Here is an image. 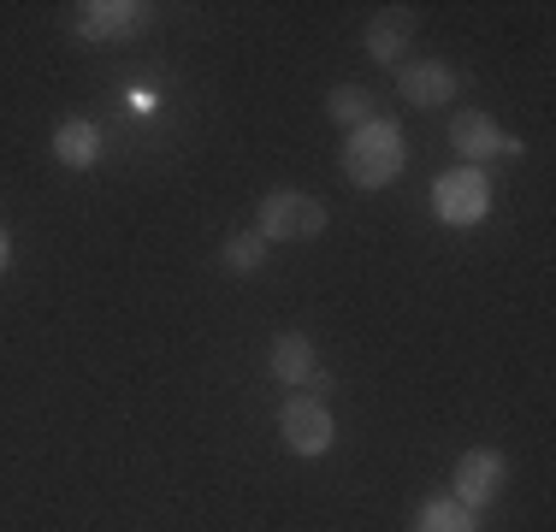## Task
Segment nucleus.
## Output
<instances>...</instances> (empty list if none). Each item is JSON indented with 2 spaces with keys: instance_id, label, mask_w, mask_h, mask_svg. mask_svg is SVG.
Instances as JSON below:
<instances>
[{
  "instance_id": "f257e3e1",
  "label": "nucleus",
  "mask_w": 556,
  "mask_h": 532,
  "mask_svg": "<svg viewBox=\"0 0 556 532\" xmlns=\"http://www.w3.org/2000/svg\"><path fill=\"white\" fill-rule=\"evenodd\" d=\"M403 160H408L403 130H396L391 118H367L350 137V149H343V178L362 183V190H386V183H396Z\"/></svg>"
},
{
  "instance_id": "f03ea898",
  "label": "nucleus",
  "mask_w": 556,
  "mask_h": 532,
  "mask_svg": "<svg viewBox=\"0 0 556 532\" xmlns=\"http://www.w3.org/2000/svg\"><path fill=\"white\" fill-rule=\"evenodd\" d=\"M278 438H285L290 456H326L338 444V420L320 396H290L278 408Z\"/></svg>"
},
{
  "instance_id": "7ed1b4c3",
  "label": "nucleus",
  "mask_w": 556,
  "mask_h": 532,
  "mask_svg": "<svg viewBox=\"0 0 556 532\" xmlns=\"http://www.w3.org/2000/svg\"><path fill=\"white\" fill-rule=\"evenodd\" d=\"M326 231V207L302 190H273L261 202V237L267 243H308V237Z\"/></svg>"
},
{
  "instance_id": "20e7f679",
  "label": "nucleus",
  "mask_w": 556,
  "mask_h": 532,
  "mask_svg": "<svg viewBox=\"0 0 556 532\" xmlns=\"http://www.w3.org/2000/svg\"><path fill=\"white\" fill-rule=\"evenodd\" d=\"M432 207H439L444 225H480L485 213H492V183L473 166H456L432 183Z\"/></svg>"
},
{
  "instance_id": "39448f33",
  "label": "nucleus",
  "mask_w": 556,
  "mask_h": 532,
  "mask_svg": "<svg viewBox=\"0 0 556 532\" xmlns=\"http://www.w3.org/2000/svg\"><path fill=\"white\" fill-rule=\"evenodd\" d=\"M503 473H509V461L497 456V449H468V456L456 461V503L462 509H485V503L503 491Z\"/></svg>"
},
{
  "instance_id": "423d86ee",
  "label": "nucleus",
  "mask_w": 556,
  "mask_h": 532,
  "mask_svg": "<svg viewBox=\"0 0 556 532\" xmlns=\"http://www.w3.org/2000/svg\"><path fill=\"white\" fill-rule=\"evenodd\" d=\"M450 149L468 154V166H473V160H485V154H527L521 142H509L497 130V118H485V113H456V118H450Z\"/></svg>"
},
{
  "instance_id": "0eeeda50",
  "label": "nucleus",
  "mask_w": 556,
  "mask_h": 532,
  "mask_svg": "<svg viewBox=\"0 0 556 532\" xmlns=\"http://www.w3.org/2000/svg\"><path fill=\"white\" fill-rule=\"evenodd\" d=\"M396 89H403L408 106H444V101H456V72L444 60H420L396 72Z\"/></svg>"
},
{
  "instance_id": "6e6552de",
  "label": "nucleus",
  "mask_w": 556,
  "mask_h": 532,
  "mask_svg": "<svg viewBox=\"0 0 556 532\" xmlns=\"http://www.w3.org/2000/svg\"><path fill=\"white\" fill-rule=\"evenodd\" d=\"M142 24H149V7H137V0H101V7H84L77 30L89 42H108V36H137Z\"/></svg>"
},
{
  "instance_id": "1a4fd4ad",
  "label": "nucleus",
  "mask_w": 556,
  "mask_h": 532,
  "mask_svg": "<svg viewBox=\"0 0 556 532\" xmlns=\"http://www.w3.org/2000/svg\"><path fill=\"white\" fill-rule=\"evenodd\" d=\"M273 379L278 384H314L320 379V362H314V343L302 331H285L273 343Z\"/></svg>"
},
{
  "instance_id": "9d476101",
  "label": "nucleus",
  "mask_w": 556,
  "mask_h": 532,
  "mask_svg": "<svg viewBox=\"0 0 556 532\" xmlns=\"http://www.w3.org/2000/svg\"><path fill=\"white\" fill-rule=\"evenodd\" d=\"M54 154H60V166H72V172H89L101 160V130H96V118H65V125L54 130Z\"/></svg>"
},
{
  "instance_id": "9b49d317",
  "label": "nucleus",
  "mask_w": 556,
  "mask_h": 532,
  "mask_svg": "<svg viewBox=\"0 0 556 532\" xmlns=\"http://www.w3.org/2000/svg\"><path fill=\"white\" fill-rule=\"evenodd\" d=\"M408 36H415V7H386L367 24V53H374V60H396V53L408 48Z\"/></svg>"
},
{
  "instance_id": "f8f14e48",
  "label": "nucleus",
  "mask_w": 556,
  "mask_h": 532,
  "mask_svg": "<svg viewBox=\"0 0 556 532\" xmlns=\"http://www.w3.org/2000/svg\"><path fill=\"white\" fill-rule=\"evenodd\" d=\"M374 89H362V84H338L332 96H326V113H332V125H350V130H362L367 118H374Z\"/></svg>"
},
{
  "instance_id": "ddd939ff",
  "label": "nucleus",
  "mask_w": 556,
  "mask_h": 532,
  "mask_svg": "<svg viewBox=\"0 0 556 532\" xmlns=\"http://www.w3.org/2000/svg\"><path fill=\"white\" fill-rule=\"evenodd\" d=\"M415 532H480V521H473V509H462L456 497H439V503H420Z\"/></svg>"
},
{
  "instance_id": "4468645a",
  "label": "nucleus",
  "mask_w": 556,
  "mask_h": 532,
  "mask_svg": "<svg viewBox=\"0 0 556 532\" xmlns=\"http://www.w3.org/2000/svg\"><path fill=\"white\" fill-rule=\"evenodd\" d=\"M219 261L231 266V273H255V266L267 261V237H261V231H237L231 243H225Z\"/></svg>"
},
{
  "instance_id": "2eb2a0df",
  "label": "nucleus",
  "mask_w": 556,
  "mask_h": 532,
  "mask_svg": "<svg viewBox=\"0 0 556 532\" xmlns=\"http://www.w3.org/2000/svg\"><path fill=\"white\" fill-rule=\"evenodd\" d=\"M7 266H12V237L0 231V273H7Z\"/></svg>"
}]
</instances>
